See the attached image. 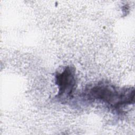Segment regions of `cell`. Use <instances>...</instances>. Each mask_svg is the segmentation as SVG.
Here are the masks:
<instances>
[{
	"label": "cell",
	"mask_w": 135,
	"mask_h": 135,
	"mask_svg": "<svg viewBox=\"0 0 135 135\" xmlns=\"http://www.w3.org/2000/svg\"><path fill=\"white\" fill-rule=\"evenodd\" d=\"M84 96L91 101L105 103L114 110L119 111L134 102V89L132 87L122 88L105 82H99L86 89Z\"/></svg>",
	"instance_id": "6da1fadb"
},
{
	"label": "cell",
	"mask_w": 135,
	"mask_h": 135,
	"mask_svg": "<svg viewBox=\"0 0 135 135\" xmlns=\"http://www.w3.org/2000/svg\"><path fill=\"white\" fill-rule=\"evenodd\" d=\"M55 83L59 89L57 95L58 99L64 101L71 98L76 85V75L74 68L67 66L61 72L56 73Z\"/></svg>",
	"instance_id": "7a4b0ae2"
}]
</instances>
